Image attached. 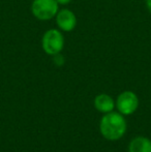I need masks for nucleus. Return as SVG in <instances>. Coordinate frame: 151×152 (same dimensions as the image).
<instances>
[{"label": "nucleus", "mask_w": 151, "mask_h": 152, "mask_svg": "<svg viewBox=\"0 0 151 152\" xmlns=\"http://www.w3.org/2000/svg\"><path fill=\"white\" fill-rule=\"evenodd\" d=\"M126 121L123 115L113 111L104 115L99 123L101 134L109 141L120 140L126 132Z\"/></svg>", "instance_id": "nucleus-1"}, {"label": "nucleus", "mask_w": 151, "mask_h": 152, "mask_svg": "<svg viewBox=\"0 0 151 152\" xmlns=\"http://www.w3.org/2000/svg\"><path fill=\"white\" fill-rule=\"evenodd\" d=\"M31 10L38 20H50L58 12V3L56 0H33Z\"/></svg>", "instance_id": "nucleus-2"}, {"label": "nucleus", "mask_w": 151, "mask_h": 152, "mask_svg": "<svg viewBox=\"0 0 151 152\" xmlns=\"http://www.w3.org/2000/svg\"><path fill=\"white\" fill-rule=\"evenodd\" d=\"M42 49L49 55H56L62 51L64 46V38H63L61 32L57 29H51L48 30L42 36Z\"/></svg>", "instance_id": "nucleus-3"}, {"label": "nucleus", "mask_w": 151, "mask_h": 152, "mask_svg": "<svg viewBox=\"0 0 151 152\" xmlns=\"http://www.w3.org/2000/svg\"><path fill=\"white\" fill-rule=\"evenodd\" d=\"M115 106L117 107V110L120 114L123 116H128L137 111L139 107V98L133 91H124L119 94Z\"/></svg>", "instance_id": "nucleus-4"}, {"label": "nucleus", "mask_w": 151, "mask_h": 152, "mask_svg": "<svg viewBox=\"0 0 151 152\" xmlns=\"http://www.w3.org/2000/svg\"><path fill=\"white\" fill-rule=\"evenodd\" d=\"M56 23L63 31H71L76 27V16L69 10H61L56 15Z\"/></svg>", "instance_id": "nucleus-5"}, {"label": "nucleus", "mask_w": 151, "mask_h": 152, "mask_svg": "<svg viewBox=\"0 0 151 152\" xmlns=\"http://www.w3.org/2000/svg\"><path fill=\"white\" fill-rule=\"evenodd\" d=\"M94 107L98 112L107 114L114 110L115 102L110 95L101 93L96 95V97L94 98Z\"/></svg>", "instance_id": "nucleus-6"}, {"label": "nucleus", "mask_w": 151, "mask_h": 152, "mask_svg": "<svg viewBox=\"0 0 151 152\" xmlns=\"http://www.w3.org/2000/svg\"><path fill=\"white\" fill-rule=\"evenodd\" d=\"M128 152H151V140L146 137H136L129 143Z\"/></svg>", "instance_id": "nucleus-7"}, {"label": "nucleus", "mask_w": 151, "mask_h": 152, "mask_svg": "<svg viewBox=\"0 0 151 152\" xmlns=\"http://www.w3.org/2000/svg\"><path fill=\"white\" fill-rule=\"evenodd\" d=\"M53 56H54V62L56 63V65L61 66L64 63V59H63L62 55H60V53H58L56 55H53Z\"/></svg>", "instance_id": "nucleus-8"}, {"label": "nucleus", "mask_w": 151, "mask_h": 152, "mask_svg": "<svg viewBox=\"0 0 151 152\" xmlns=\"http://www.w3.org/2000/svg\"><path fill=\"white\" fill-rule=\"evenodd\" d=\"M58 4H67L71 1V0H56Z\"/></svg>", "instance_id": "nucleus-9"}, {"label": "nucleus", "mask_w": 151, "mask_h": 152, "mask_svg": "<svg viewBox=\"0 0 151 152\" xmlns=\"http://www.w3.org/2000/svg\"><path fill=\"white\" fill-rule=\"evenodd\" d=\"M147 7L149 10V12H151V0H147Z\"/></svg>", "instance_id": "nucleus-10"}]
</instances>
